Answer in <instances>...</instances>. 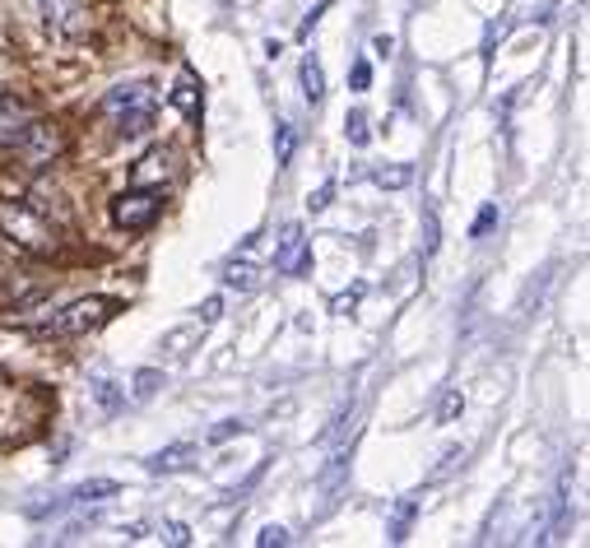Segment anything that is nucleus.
Returning a JSON list of instances; mask_svg holds the SVG:
<instances>
[{"label": "nucleus", "mask_w": 590, "mask_h": 548, "mask_svg": "<svg viewBox=\"0 0 590 548\" xmlns=\"http://www.w3.org/2000/svg\"><path fill=\"white\" fill-rule=\"evenodd\" d=\"M219 311H223V298H210L200 307V326H210V321H219Z\"/></svg>", "instance_id": "obj_27"}, {"label": "nucleus", "mask_w": 590, "mask_h": 548, "mask_svg": "<svg viewBox=\"0 0 590 548\" xmlns=\"http://www.w3.org/2000/svg\"><path fill=\"white\" fill-rule=\"evenodd\" d=\"M172 108L182 112L187 121L200 117V84H196V74H191V70H182V80H177V89H172Z\"/></svg>", "instance_id": "obj_11"}, {"label": "nucleus", "mask_w": 590, "mask_h": 548, "mask_svg": "<svg viewBox=\"0 0 590 548\" xmlns=\"http://www.w3.org/2000/svg\"><path fill=\"white\" fill-rule=\"evenodd\" d=\"M117 317V298H102V293H93V298H74V302H66L57 317H51L38 335L42 339H70V335H89V330H98L102 321H112Z\"/></svg>", "instance_id": "obj_2"}, {"label": "nucleus", "mask_w": 590, "mask_h": 548, "mask_svg": "<svg viewBox=\"0 0 590 548\" xmlns=\"http://www.w3.org/2000/svg\"><path fill=\"white\" fill-rule=\"evenodd\" d=\"M330 196H336V187H330V181H326V187H321L312 200H307V205H312V210H326V205H330Z\"/></svg>", "instance_id": "obj_30"}, {"label": "nucleus", "mask_w": 590, "mask_h": 548, "mask_svg": "<svg viewBox=\"0 0 590 548\" xmlns=\"http://www.w3.org/2000/svg\"><path fill=\"white\" fill-rule=\"evenodd\" d=\"M57 6H61V0H42V10H47V14H51V10H57Z\"/></svg>", "instance_id": "obj_31"}, {"label": "nucleus", "mask_w": 590, "mask_h": 548, "mask_svg": "<svg viewBox=\"0 0 590 548\" xmlns=\"http://www.w3.org/2000/svg\"><path fill=\"white\" fill-rule=\"evenodd\" d=\"M460 409H466V396H460V390H447V400H442V414H438V419H442V424H451Z\"/></svg>", "instance_id": "obj_23"}, {"label": "nucleus", "mask_w": 590, "mask_h": 548, "mask_svg": "<svg viewBox=\"0 0 590 548\" xmlns=\"http://www.w3.org/2000/svg\"><path fill=\"white\" fill-rule=\"evenodd\" d=\"M460 460H466V451H460V447H447V456H442V469H438V479H442V475H451V469H456Z\"/></svg>", "instance_id": "obj_28"}, {"label": "nucleus", "mask_w": 590, "mask_h": 548, "mask_svg": "<svg viewBox=\"0 0 590 548\" xmlns=\"http://www.w3.org/2000/svg\"><path fill=\"white\" fill-rule=\"evenodd\" d=\"M302 93H307V102H317L326 98V74H321V61L317 57H302Z\"/></svg>", "instance_id": "obj_12"}, {"label": "nucleus", "mask_w": 590, "mask_h": 548, "mask_svg": "<svg viewBox=\"0 0 590 548\" xmlns=\"http://www.w3.org/2000/svg\"><path fill=\"white\" fill-rule=\"evenodd\" d=\"M19 149H23V159H29V168H47L51 159H61V153H66V130H61V121H29Z\"/></svg>", "instance_id": "obj_4"}, {"label": "nucleus", "mask_w": 590, "mask_h": 548, "mask_svg": "<svg viewBox=\"0 0 590 548\" xmlns=\"http://www.w3.org/2000/svg\"><path fill=\"white\" fill-rule=\"evenodd\" d=\"M293 145H298L293 126H289V121H279V130H274V163H289V159H293Z\"/></svg>", "instance_id": "obj_14"}, {"label": "nucleus", "mask_w": 590, "mask_h": 548, "mask_svg": "<svg viewBox=\"0 0 590 548\" xmlns=\"http://www.w3.org/2000/svg\"><path fill=\"white\" fill-rule=\"evenodd\" d=\"M223 283H228V289H256V270L251 266H228V275H223Z\"/></svg>", "instance_id": "obj_19"}, {"label": "nucleus", "mask_w": 590, "mask_h": 548, "mask_svg": "<svg viewBox=\"0 0 590 548\" xmlns=\"http://www.w3.org/2000/svg\"><path fill=\"white\" fill-rule=\"evenodd\" d=\"M493 219H498V205H483V215H479V223H474V238H483V232L493 228Z\"/></svg>", "instance_id": "obj_26"}, {"label": "nucleus", "mask_w": 590, "mask_h": 548, "mask_svg": "<svg viewBox=\"0 0 590 548\" xmlns=\"http://www.w3.org/2000/svg\"><path fill=\"white\" fill-rule=\"evenodd\" d=\"M0 232L29 256H51L57 251V232L47 228L38 210H29L23 200H0Z\"/></svg>", "instance_id": "obj_1"}, {"label": "nucleus", "mask_w": 590, "mask_h": 548, "mask_svg": "<svg viewBox=\"0 0 590 548\" xmlns=\"http://www.w3.org/2000/svg\"><path fill=\"white\" fill-rule=\"evenodd\" d=\"M149 126H153V112H126V117H117V130H121V136H144Z\"/></svg>", "instance_id": "obj_16"}, {"label": "nucleus", "mask_w": 590, "mask_h": 548, "mask_svg": "<svg viewBox=\"0 0 590 548\" xmlns=\"http://www.w3.org/2000/svg\"><path fill=\"white\" fill-rule=\"evenodd\" d=\"M29 121H33L29 102L14 98V93H0V145L14 149L23 140V130H29Z\"/></svg>", "instance_id": "obj_7"}, {"label": "nucleus", "mask_w": 590, "mask_h": 548, "mask_svg": "<svg viewBox=\"0 0 590 548\" xmlns=\"http://www.w3.org/2000/svg\"><path fill=\"white\" fill-rule=\"evenodd\" d=\"M349 80H353V89H368V84H372V66H368V61H353V74H349Z\"/></svg>", "instance_id": "obj_25"}, {"label": "nucleus", "mask_w": 590, "mask_h": 548, "mask_svg": "<svg viewBox=\"0 0 590 548\" xmlns=\"http://www.w3.org/2000/svg\"><path fill=\"white\" fill-rule=\"evenodd\" d=\"M358 298H363V283H358V289H349V293H340L336 302H330V311H336V317H349V311L358 307Z\"/></svg>", "instance_id": "obj_22"}, {"label": "nucleus", "mask_w": 590, "mask_h": 548, "mask_svg": "<svg viewBox=\"0 0 590 548\" xmlns=\"http://www.w3.org/2000/svg\"><path fill=\"white\" fill-rule=\"evenodd\" d=\"M163 386V372L159 368H144V372H136V400H153V390Z\"/></svg>", "instance_id": "obj_17"}, {"label": "nucleus", "mask_w": 590, "mask_h": 548, "mask_svg": "<svg viewBox=\"0 0 590 548\" xmlns=\"http://www.w3.org/2000/svg\"><path fill=\"white\" fill-rule=\"evenodd\" d=\"M256 544H261V548H274V544H289V530H279V526H266L261 535H256Z\"/></svg>", "instance_id": "obj_24"}, {"label": "nucleus", "mask_w": 590, "mask_h": 548, "mask_svg": "<svg viewBox=\"0 0 590 548\" xmlns=\"http://www.w3.org/2000/svg\"><path fill=\"white\" fill-rule=\"evenodd\" d=\"M172 172V153L168 149H149L144 159L136 163V172H131V181L136 187H159V181Z\"/></svg>", "instance_id": "obj_10"}, {"label": "nucleus", "mask_w": 590, "mask_h": 548, "mask_svg": "<svg viewBox=\"0 0 590 548\" xmlns=\"http://www.w3.org/2000/svg\"><path fill=\"white\" fill-rule=\"evenodd\" d=\"M344 136H349L353 149H363L368 145V112H349L344 117Z\"/></svg>", "instance_id": "obj_15"}, {"label": "nucleus", "mask_w": 590, "mask_h": 548, "mask_svg": "<svg viewBox=\"0 0 590 548\" xmlns=\"http://www.w3.org/2000/svg\"><path fill=\"white\" fill-rule=\"evenodd\" d=\"M414 511H419V502H414V498H404V502L396 507V520H391V539H396V544L404 539V530H409V520H414Z\"/></svg>", "instance_id": "obj_18"}, {"label": "nucleus", "mask_w": 590, "mask_h": 548, "mask_svg": "<svg viewBox=\"0 0 590 548\" xmlns=\"http://www.w3.org/2000/svg\"><path fill=\"white\" fill-rule=\"evenodd\" d=\"M312 266V251H307V238H302V223H289L284 238L274 247V270L279 275H307Z\"/></svg>", "instance_id": "obj_6"}, {"label": "nucleus", "mask_w": 590, "mask_h": 548, "mask_svg": "<svg viewBox=\"0 0 590 548\" xmlns=\"http://www.w3.org/2000/svg\"><path fill=\"white\" fill-rule=\"evenodd\" d=\"M233 432H247V424H238V419H228V424H219V428H214L210 437H214V441H223V437H233Z\"/></svg>", "instance_id": "obj_29"}, {"label": "nucleus", "mask_w": 590, "mask_h": 548, "mask_svg": "<svg viewBox=\"0 0 590 548\" xmlns=\"http://www.w3.org/2000/svg\"><path fill=\"white\" fill-rule=\"evenodd\" d=\"M163 215V191H153V187H136V191H121L112 200V223L126 228V232H144L153 228Z\"/></svg>", "instance_id": "obj_3"}, {"label": "nucleus", "mask_w": 590, "mask_h": 548, "mask_svg": "<svg viewBox=\"0 0 590 548\" xmlns=\"http://www.w3.org/2000/svg\"><path fill=\"white\" fill-rule=\"evenodd\" d=\"M102 108H108L112 117H126V112H153V84H149V80L117 84L108 98H102Z\"/></svg>", "instance_id": "obj_8"}, {"label": "nucleus", "mask_w": 590, "mask_h": 548, "mask_svg": "<svg viewBox=\"0 0 590 548\" xmlns=\"http://www.w3.org/2000/svg\"><path fill=\"white\" fill-rule=\"evenodd\" d=\"M159 535H163V544H172V548H187V544H191V530H187V526H177V520H168V526H163Z\"/></svg>", "instance_id": "obj_21"}, {"label": "nucleus", "mask_w": 590, "mask_h": 548, "mask_svg": "<svg viewBox=\"0 0 590 548\" xmlns=\"http://www.w3.org/2000/svg\"><path fill=\"white\" fill-rule=\"evenodd\" d=\"M372 181H377V187H387V191H400V187H409V181H414V168H409V163L377 168V172H372Z\"/></svg>", "instance_id": "obj_13"}, {"label": "nucleus", "mask_w": 590, "mask_h": 548, "mask_svg": "<svg viewBox=\"0 0 590 548\" xmlns=\"http://www.w3.org/2000/svg\"><path fill=\"white\" fill-rule=\"evenodd\" d=\"M117 492V484L112 479H89V484H74V488H66L61 498H51V502H38V507H29V516H61V511H70V507H84V502H102V498H112Z\"/></svg>", "instance_id": "obj_5"}, {"label": "nucleus", "mask_w": 590, "mask_h": 548, "mask_svg": "<svg viewBox=\"0 0 590 548\" xmlns=\"http://www.w3.org/2000/svg\"><path fill=\"white\" fill-rule=\"evenodd\" d=\"M93 396H98L102 414H112V409H121V390H117L112 381H98V386H93Z\"/></svg>", "instance_id": "obj_20"}, {"label": "nucleus", "mask_w": 590, "mask_h": 548, "mask_svg": "<svg viewBox=\"0 0 590 548\" xmlns=\"http://www.w3.org/2000/svg\"><path fill=\"white\" fill-rule=\"evenodd\" d=\"M200 456L196 441H177V447H163L159 456H149V475H177V469H191Z\"/></svg>", "instance_id": "obj_9"}]
</instances>
